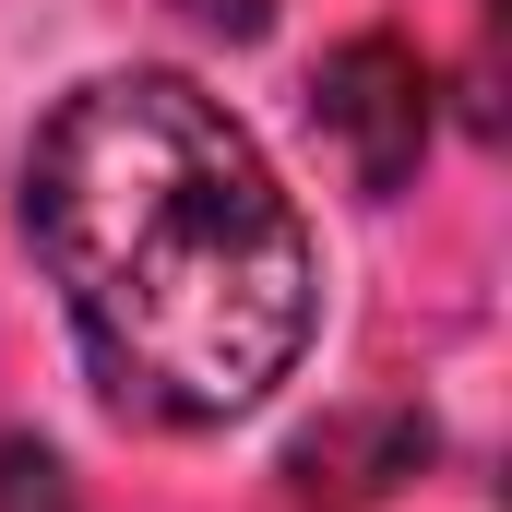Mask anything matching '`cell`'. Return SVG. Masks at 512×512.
I'll use <instances>...</instances> for the list:
<instances>
[{"label": "cell", "instance_id": "obj_1", "mask_svg": "<svg viewBox=\"0 0 512 512\" xmlns=\"http://www.w3.org/2000/svg\"><path fill=\"white\" fill-rule=\"evenodd\" d=\"M24 239L84 370L155 429H227L310 358V215L191 72H96L48 108L24 155Z\"/></svg>", "mask_w": 512, "mask_h": 512}, {"label": "cell", "instance_id": "obj_2", "mask_svg": "<svg viewBox=\"0 0 512 512\" xmlns=\"http://www.w3.org/2000/svg\"><path fill=\"white\" fill-rule=\"evenodd\" d=\"M310 120L346 155V179H358L370 203H393V191L417 179V155H429V72H417V48H405V36H346V48L310 72Z\"/></svg>", "mask_w": 512, "mask_h": 512}, {"label": "cell", "instance_id": "obj_3", "mask_svg": "<svg viewBox=\"0 0 512 512\" xmlns=\"http://www.w3.org/2000/svg\"><path fill=\"white\" fill-rule=\"evenodd\" d=\"M0 512H84L48 441H0Z\"/></svg>", "mask_w": 512, "mask_h": 512}, {"label": "cell", "instance_id": "obj_4", "mask_svg": "<svg viewBox=\"0 0 512 512\" xmlns=\"http://www.w3.org/2000/svg\"><path fill=\"white\" fill-rule=\"evenodd\" d=\"M191 24H215V36H262L274 24V0H179Z\"/></svg>", "mask_w": 512, "mask_h": 512}]
</instances>
